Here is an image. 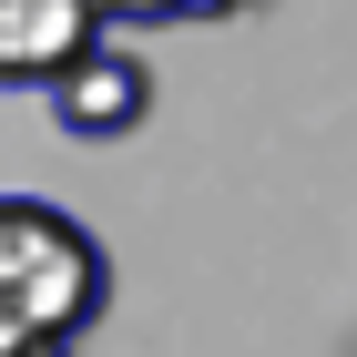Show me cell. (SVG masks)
Listing matches in <instances>:
<instances>
[{
	"mask_svg": "<svg viewBox=\"0 0 357 357\" xmlns=\"http://www.w3.org/2000/svg\"><path fill=\"white\" fill-rule=\"evenodd\" d=\"M41 112H52L61 143H123V133H143V112H153V61L92 41V52H72L52 82H41Z\"/></svg>",
	"mask_w": 357,
	"mask_h": 357,
	"instance_id": "obj_2",
	"label": "cell"
},
{
	"mask_svg": "<svg viewBox=\"0 0 357 357\" xmlns=\"http://www.w3.org/2000/svg\"><path fill=\"white\" fill-rule=\"evenodd\" d=\"M102 306H112V255L92 245V225L52 194H0V317L82 347Z\"/></svg>",
	"mask_w": 357,
	"mask_h": 357,
	"instance_id": "obj_1",
	"label": "cell"
},
{
	"mask_svg": "<svg viewBox=\"0 0 357 357\" xmlns=\"http://www.w3.org/2000/svg\"><path fill=\"white\" fill-rule=\"evenodd\" d=\"M92 21L102 31H174V21H194V0H92Z\"/></svg>",
	"mask_w": 357,
	"mask_h": 357,
	"instance_id": "obj_4",
	"label": "cell"
},
{
	"mask_svg": "<svg viewBox=\"0 0 357 357\" xmlns=\"http://www.w3.org/2000/svg\"><path fill=\"white\" fill-rule=\"evenodd\" d=\"M235 10H255V0H194V21H235Z\"/></svg>",
	"mask_w": 357,
	"mask_h": 357,
	"instance_id": "obj_6",
	"label": "cell"
},
{
	"mask_svg": "<svg viewBox=\"0 0 357 357\" xmlns=\"http://www.w3.org/2000/svg\"><path fill=\"white\" fill-rule=\"evenodd\" d=\"M92 41H102L92 0H0V92H41Z\"/></svg>",
	"mask_w": 357,
	"mask_h": 357,
	"instance_id": "obj_3",
	"label": "cell"
},
{
	"mask_svg": "<svg viewBox=\"0 0 357 357\" xmlns=\"http://www.w3.org/2000/svg\"><path fill=\"white\" fill-rule=\"evenodd\" d=\"M0 357H72L61 337H21V347H0Z\"/></svg>",
	"mask_w": 357,
	"mask_h": 357,
	"instance_id": "obj_5",
	"label": "cell"
}]
</instances>
